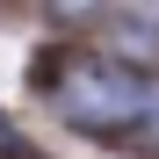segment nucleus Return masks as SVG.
<instances>
[{"instance_id": "1", "label": "nucleus", "mask_w": 159, "mask_h": 159, "mask_svg": "<svg viewBox=\"0 0 159 159\" xmlns=\"http://www.w3.org/2000/svg\"><path fill=\"white\" fill-rule=\"evenodd\" d=\"M58 116L65 123H87V130H109V123L159 130V80L130 72V65H80L58 87Z\"/></svg>"}]
</instances>
